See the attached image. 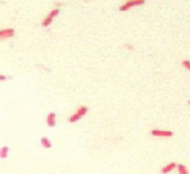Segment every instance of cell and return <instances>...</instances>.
I'll return each instance as SVG.
<instances>
[{"label": "cell", "mask_w": 190, "mask_h": 174, "mask_svg": "<svg viewBox=\"0 0 190 174\" xmlns=\"http://www.w3.org/2000/svg\"><path fill=\"white\" fill-rule=\"evenodd\" d=\"M88 112H89V110H88V107H86V105H81V107H80V109H78V110H77L71 118H69V121H71V122H77V121H78V119H81Z\"/></svg>", "instance_id": "obj_1"}, {"label": "cell", "mask_w": 190, "mask_h": 174, "mask_svg": "<svg viewBox=\"0 0 190 174\" xmlns=\"http://www.w3.org/2000/svg\"><path fill=\"white\" fill-rule=\"evenodd\" d=\"M58 14H60V9H58V8L52 9V11H51V12L48 14V17H46V18L43 20V23H42V25H43L45 28H48V26L51 25V22H52V20H54V18H55V17H57Z\"/></svg>", "instance_id": "obj_2"}, {"label": "cell", "mask_w": 190, "mask_h": 174, "mask_svg": "<svg viewBox=\"0 0 190 174\" xmlns=\"http://www.w3.org/2000/svg\"><path fill=\"white\" fill-rule=\"evenodd\" d=\"M142 3H144V0H130V2H126L124 5L120 6V11H127V9H130L134 6H140Z\"/></svg>", "instance_id": "obj_3"}, {"label": "cell", "mask_w": 190, "mask_h": 174, "mask_svg": "<svg viewBox=\"0 0 190 174\" xmlns=\"http://www.w3.org/2000/svg\"><path fill=\"white\" fill-rule=\"evenodd\" d=\"M152 136H156V137H172L173 133L170 130H152Z\"/></svg>", "instance_id": "obj_4"}, {"label": "cell", "mask_w": 190, "mask_h": 174, "mask_svg": "<svg viewBox=\"0 0 190 174\" xmlns=\"http://www.w3.org/2000/svg\"><path fill=\"white\" fill-rule=\"evenodd\" d=\"M11 37H14V29L12 28H6V29H2L0 31V38L2 40H8Z\"/></svg>", "instance_id": "obj_5"}, {"label": "cell", "mask_w": 190, "mask_h": 174, "mask_svg": "<svg viewBox=\"0 0 190 174\" xmlns=\"http://www.w3.org/2000/svg\"><path fill=\"white\" fill-rule=\"evenodd\" d=\"M57 122V113H49L46 116V125L48 127H54Z\"/></svg>", "instance_id": "obj_6"}, {"label": "cell", "mask_w": 190, "mask_h": 174, "mask_svg": "<svg viewBox=\"0 0 190 174\" xmlns=\"http://www.w3.org/2000/svg\"><path fill=\"white\" fill-rule=\"evenodd\" d=\"M176 167H178V164H175V162H170V164H167L166 167H163V168H161V173H163V174H169L170 171H173Z\"/></svg>", "instance_id": "obj_7"}, {"label": "cell", "mask_w": 190, "mask_h": 174, "mask_svg": "<svg viewBox=\"0 0 190 174\" xmlns=\"http://www.w3.org/2000/svg\"><path fill=\"white\" fill-rule=\"evenodd\" d=\"M40 144H42V145H43L46 150L52 148V144H51V140H49L48 137H42V139H40Z\"/></svg>", "instance_id": "obj_8"}, {"label": "cell", "mask_w": 190, "mask_h": 174, "mask_svg": "<svg viewBox=\"0 0 190 174\" xmlns=\"http://www.w3.org/2000/svg\"><path fill=\"white\" fill-rule=\"evenodd\" d=\"M176 170H178V173H180V174H189L187 167H186V165H183V164H180V165L176 167Z\"/></svg>", "instance_id": "obj_9"}, {"label": "cell", "mask_w": 190, "mask_h": 174, "mask_svg": "<svg viewBox=\"0 0 190 174\" xmlns=\"http://www.w3.org/2000/svg\"><path fill=\"white\" fill-rule=\"evenodd\" d=\"M8 147H2V150H0V157L2 159H6V156H8Z\"/></svg>", "instance_id": "obj_10"}, {"label": "cell", "mask_w": 190, "mask_h": 174, "mask_svg": "<svg viewBox=\"0 0 190 174\" xmlns=\"http://www.w3.org/2000/svg\"><path fill=\"white\" fill-rule=\"evenodd\" d=\"M183 66H184L186 69H189V70H190V61H189V60H184V61H183Z\"/></svg>", "instance_id": "obj_11"}, {"label": "cell", "mask_w": 190, "mask_h": 174, "mask_svg": "<svg viewBox=\"0 0 190 174\" xmlns=\"http://www.w3.org/2000/svg\"><path fill=\"white\" fill-rule=\"evenodd\" d=\"M0 80H2V81H5V80H8V77H5V75H0Z\"/></svg>", "instance_id": "obj_12"}, {"label": "cell", "mask_w": 190, "mask_h": 174, "mask_svg": "<svg viewBox=\"0 0 190 174\" xmlns=\"http://www.w3.org/2000/svg\"><path fill=\"white\" fill-rule=\"evenodd\" d=\"M189 104H190V101H189Z\"/></svg>", "instance_id": "obj_13"}]
</instances>
